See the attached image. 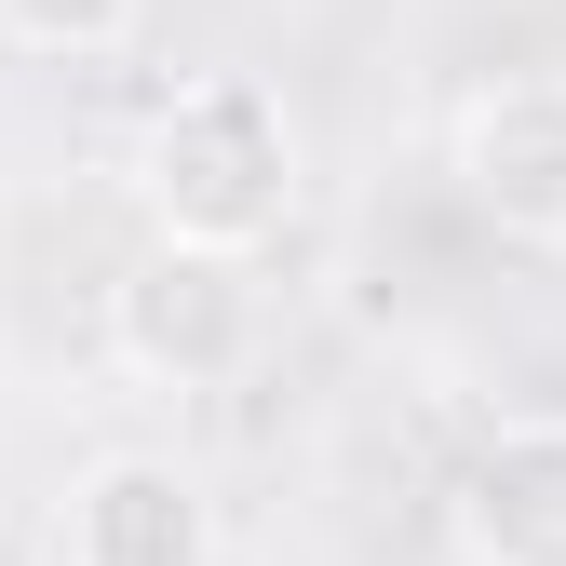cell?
<instances>
[{"instance_id":"4","label":"cell","mask_w":566,"mask_h":566,"mask_svg":"<svg viewBox=\"0 0 566 566\" xmlns=\"http://www.w3.org/2000/svg\"><path fill=\"white\" fill-rule=\"evenodd\" d=\"M54 566H217V500L189 459L108 446L54 513Z\"/></svg>"},{"instance_id":"3","label":"cell","mask_w":566,"mask_h":566,"mask_svg":"<svg viewBox=\"0 0 566 566\" xmlns=\"http://www.w3.org/2000/svg\"><path fill=\"white\" fill-rule=\"evenodd\" d=\"M446 176L500 243L566 256V67H513V82H472L446 122Z\"/></svg>"},{"instance_id":"1","label":"cell","mask_w":566,"mask_h":566,"mask_svg":"<svg viewBox=\"0 0 566 566\" xmlns=\"http://www.w3.org/2000/svg\"><path fill=\"white\" fill-rule=\"evenodd\" d=\"M135 217L176 256H230L256 270L297 230V108L256 67H202L135 122Z\"/></svg>"},{"instance_id":"6","label":"cell","mask_w":566,"mask_h":566,"mask_svg":"<svg viewBox=\"0 0 566 566\" xmlns=\"http://www.w3.org/2000/svg\"><path fill=\"white\" fill-rule=\"evenodd\" d=\"M135 14H149V0H0V41L41 54V67H95V54L135 41Z\"/></svg>"},{"instance_id":"5","label":"cell","mask_w":566,"mask_h":566,"mask_svg":"<svg viewBox=\"0 0 566 566\" xmlns=\"http://www.w3.org/2000/svg\"><path fill=\"white\" fill-rule=\"evenodd\" d=\"M459 566H566V418H500L446 485Z\"/></svg>"},{"instance_id":"2","label":"cell","mask_w":566,"mask_h":566,"mask_svg":"<svg viewBox=\"0 0 566 566\" xmlns=\"http://www.w3.org/2000/svg\"><path fill=\"white\" fill-rule=\"evenodd\" d=\"M108 365L135 391H217V378H243L256 365V270L149 243L108 283Z\"/></svg>"}]
</instances>
